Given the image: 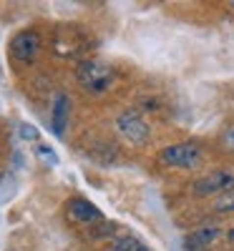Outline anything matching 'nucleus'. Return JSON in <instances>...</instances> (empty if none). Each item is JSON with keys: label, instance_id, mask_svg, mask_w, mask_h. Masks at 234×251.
<instances>
[{"label": "nucleus", "instance_id": "423d86ee", "mask_svg": "<svg viewBox=\"0 0 234 251\" xmlns=\"http://www.w3.org/2000/svg\"><path fill=\"white\" fill-rule=\"evenodd\" d=\"M66 214H68L71 221H76L81 226H96V224L103 221V214L86 199H71L66 203Z\"/></svg>", "mask_w": 234, "mask_h": 251}, {"label": "nucleus", "instance_id": "9d476101", "mask_svg": "<svg viewBox=\"0 0 234 251\" xmlns=\"http://www.w3.org/2000/svg\"><path fill=\"white\" fill-rule=\"evenodd\" d=\"M116 228H118V224H114V221H101V224H96L93 228H91V234L96 236V239H114L116 236Z\"/></svg>", "mask_w": 234, "mask_h": 251}, {"label": "nucleus", "instance_id": "7ed1b4c3", "mask_svg": "<svg viewBox=\"0 0 234 251\" xmlns=\"http://www.w3.org/2000/svg\"><path fill=\"white\" fill-rule=\"evenodd\" d=\"M234 191V174L232 171H211L202 176L199 181L191 183V194L197 199H209V196H224Z\"/></svg>", "mask_w": 234, "mask_h": 251}, {"label": "nucleus", "instance_id": "6e6552de", "mask_svg": "<svg viewBox=\"0 0 234 251\" xmlns=\"http://www.w3.org/2000/svg\"><path fill=\"white\" fill-rule=\"evenodd\" d=\"M219 236H222V226H217V224H202L199 228L189 231L184 241H186L189 249H206V246L214 244Z\"/></svg>", "mask_w": 234, "mask_h": 251}, {"label": "nucleus", "instance_id": "f257e3e1", "mask_svg": "<svg viewBox=\"0 0 234 251\" xmlns=\"http://www.w3.org/2000/svg\"><path fill=\"white\" fill-rule=\"evenodd\" d=\"M204 161V151L199 143H174L166 146L159 153L161 166H172V169H197Z\"/></svg>", "mask_w": 234, "mask_h": 251}, {"label": "nucleus", "instance_id": "9b49d317", "mask_svg": "<svg viewBox=\"0 0 234 251\" xmlns=\"http://www.w3.org/2000/svg\"><path fill=\"white\" fill-rule=\"evenodd\" d=\"M214 208L217 214H234V191L232 194H224V196H219L217 201H214Z\"/></svg>", "mask_w": 234, "mask_h": 251}, {"label": "nucleus", "instance_id": "f8f14e48", "mask_svg": "<svg viewBox=\"0 0 234 251\" xmlns=\"http://www.w3.org/2000/svg\"><path fill=\"white\" fill-rule=\"evenodd\" d=\"M35 156H38L40 161H43L46 166H56V163H58V156L48 149L46 143H35Z\"/></svg>", "mask_w": 234, "mask_h": 251}, {"label": "nucleus", "instance_id": "f03ea898", "mask_svg": "<svg viewBox=\"0 0 234 251\" xmlns=\"http://www.w3.org/2000/svg\"><path fill=\"white\" fill-rule=\"evenodd\" d=\"M76 78H78V83H81L86 91H91V93H103V91L111 88L114 71L106 66V63L83 60L81 66H78V71H76Z\"/></svg>", "mask_w": 234, "mask_h": 251}, {"label": "nucleus", "instance_id": "20e7f679", "mask_svg": "<svg viewBox=\"0 0 234 251\" xmlns=\"http://www.w3.org/2000/svg\"><path fill=\"white\" fill-rule=\"evenodd\" d=\"M116 131L123 141H129L134 146H144L151 136V128H148V123L136 113V111H123L118 113L116 118Z\"/></svg>", "mask_w": 234, "mask_h": 251}, {"label": "nucleus", "instance_id": "39448f33", "mask_svg": "<svg viewBox=\"0 0 234 251\" xmlns=\"http://www.w3.org/2000/svg\"><path fill=\"white\" fill-rule=\"evenodd\" d=\"M40 46H43V40H40V33L38 30H30V28L28 30H20L10 40V55L18 63H30L40 53Z\"/></svg>", "mask_w": 234, "mask_h": 251}, {"label": "nucleus", "instance_id": "0eeeda50", "mask_svg": "<svg viewBox=\"0 0 234 251\" xmlns=\"http://www.w3.org/2000/svg\"><path fill=\"white\" fill-rule=\"evenodd\" d=\"M68 113H71V98H68V93H56L53 108H51V128H53L56 136H63V133H66Z\"/></svg>", "mask_w": 234, "mask_h": 251}, {"label": "nucleus", "instance_id": "ddd939ff", "mask_svg": "<svg viewBox=\"0 0 234 251\" xmlns=\"http://www.w3.org/2000/svg\"><path fill=\"white\" fill-rule=\"evenodd\" d=\"M20 138L23 141H38V128L30 123H20Z\"/></svg>", "mask_w": 234, "mask_h": 251}, {"label": "nucleus", "instance_id": "4468645a", "mask_svg": "<svg viewBox=\"0 0 234 251\" xmlns=\"http://www.w3.org/2000/svg\"><path fill=\"white\" fill-rule=\"evenodd\" d=\"M222 146H224V149H227L229 153H234V126L222 133Z\"/></svg>", "mask_w": 234, "mask_h": 251}, {"label": "nucleus", "instance_id": "1a4fd4ad", "mask_svg": "<svg viewBox=\"0 0 234 251\" xmlns=\"http://www.w3.org/2000/svg\"><path fill=\"white\" fill-rule=\"evenodd\" d=\"M109 251H148V249L131 234H116L109 241Z\"/></svg>", "mask_w": 234, "mask_h": 251}, {"label": "nucleus", "instance_id": "dca6fc26", "mask_svg": "<svg viewBox=\"0 0 234 251\" xmlns=\"http://www.w3.org/2000/svg\"><path fill=\"white\" fill-rule=\"evenodd\" d=\"M229 5H234V3H229Z\"/></svg>", "mask_w": 234, "mask_h": 251}, {"label": "nucleus", "instance_id": "2eb2a0df", "mask_svg": "<svg viewBox=\"0 0 234 251\" xmlns=\"http://www.w3.org/2000/svg\"><path fill=\"white\" fill-rule=\"evenodd\" d=\"M227 239H229V241H234V228H232V231L227 234Z\"/></svg>", "mask_w": 234, "mask_h": 251}]
</instances>
